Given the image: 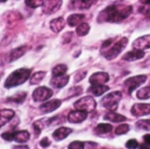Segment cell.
<instances>
[{
  "instance_id": "6da1fadb",
  "label": "cell",
  "mask_w": 150,
  "mask_h": 149,
  "mask_svg": "<svg viewBox=\"0 0 150 149\" xmlns=\"http://www.w3.org/2000/svg\"><path fill=\"white\" fill-rule=\"evenodd\" d=\"M133 7L122 3H116L107 6L98 16V23H120L130 16Z\"/></svg>"
},
{
  "instance_id": "7a4b0ae2",
  "label": "cell",
  "mask_w": 150,
  "mask_h": 149,
  "mask_svg": "<svg viewBox=\"0 0 150 149\" xmlns=\"http://www.w3.org/2000/svg\"><path fill=\"white\" fill-rule=\"evenodd\" d=\"M128 40L126 37L121 38L116 42H113V40L110 39L104 42L101 47V54L105 56V59L111 61L116 58L127 47Z\"/></svg>"
},
{
  "instance_id": "3957f363",
  "label": "cell",
  "mask_w": 150,
  "mask_h": 149,
  "mask_svg": "<svg viewBox=\"0 0 150 149\" xmlns=\"http://www.w3.org/2000/svg\"><path fill=\"white\" fill-rule=\"evenodd\" d=\"M31 76V69L22 68L13 71L5 80L4 87L6 89H11L12 87H17L24 83H25Z\"/></svg>"
},
{
  "instance_id": "277c9868",
  "label": "cell",
  "mask_w": 150,
  "mask_h": 149,
  "mask_svg": "<svg viewBox=\"0 0 150 149\" xmlns=\"http://www.w3.org/2000/svg\"><path fill=\"white\" fill-rule=\"evenodd\" d=\"M122 93L120 91H112L105 95L101 99V105L110 111H114L117 108L119 102L122 99Z\"/></svg>"
},
{
  "instance_id": "5b68a950",
  "label": "cell",
  "mask_w": 150,
  "mask_h": 149,
  "mask_svg": "<svg viewBox=\"0 0 150 149\" xmlns=\"http://www.w3.org/2000/svg\"><path fill=\"white\" fill-rule=\"evenodd\" d=\"M74 107L76 110H82V111H86V112H92L96 109L97 107V103L95 99L92 97L87 96L83 97L80 99H78L75 104Z\"/></svg>"
},
{
  "instance_id": "8992f818",
  "label": "cell",
  "mask_w": 150,
  "mask_h": 149,
  "mask_svg": "<svg viewBox=\"0 0 150 149\" xmlns=\"http://www.w3.org/2000/svg\"><path fill=\"white\" fill-rule=\"evenodd\" d=\"M147 81V76L145 75H140L135 76L127 78L125 81V86L128 90V93L131 94L134 90H135L137 88H139L141 85H142Z\"/></svg>"
},
{
  "instance_id": "52a82bcc",
  "label": "cell",
  "mask_w": 150,
  "mask_h": 149,
  "mask_svg": "<svg viewBox=\"0 0 150 149\" xmlns=\"http://www.w3.org/2000/svg\"><path fill=\"white\" fill-rule=\"evenodd\" d=\"M53 96V90L45 86L39 87L33 92V99L34 102H45Z\"/></svg>"
},
{
  "instance_id": "ba28073f",
  "label": "cell",
  "mask_w": 150,
  "mask_h": 149,
  "mask_svg": "<svg viewBox=\"0 0 150 149\" xmlns=\"http://www.w3.org/2000/svg\"><path fill=\"white\" fill-rule=\"evenodd\" d=\"M62 0H44L42 4V11L45 14L55 13L62 6Z\"/></svg>"
},
{
  "instance_id": "9c48e42d",
  "label": "cell",
  "mask_w": 150,
  "mask_h": 149,
  "mask_svg": "<svg viewBox=\"0 0 150 149\" xmlns=\"http://www.w3.org/2000/svg\"><path fill=\"white\" fill-rule=\"evenodd\" d=\"M88 117V112L82 110L72 111L68 115V121L72 124H79L83 122Z\"/></svg>"
},
{
  "instance_id": "30bf717a",
  "label": "cell",
  "mask_w": 150,
  "mask_h": 149,
  "mask_svg": "<svg viewBox=\"0 0 150 149\" xmlns=\"http://www.w3.org/2000/svg\"><path fill=\"white\" fill-rule=\"evenodd\" d=\"M97 2L98 0H71L69 7L71 10H86Z\"/></svg>"
},
{
  "instance_id": "8fae6325",
  "label": "cell",
  "mask_w": 150,
  "mask_h": 149,
  "mask_svg": "<svg viewBox=\"0 0 150 149\" xmlns=\"http://www.w3.org/2000/svg\"><path fill=\"white\" fill-rule=\"evenodd\" d=\"M131 113L135 117L150 114V104H135L131 108Z\"/></svg>"
},
{
  "instance_id": "7c38bea8",
  "label": "cell",
  "mask_w": 150,
  "mask_h": 149,
  "mask_svg": "<svg viewBox=\"0 0 150 149\" xmlns=\"http://www.w3.org/2000/svg\"><path fill=\"white\" fill-rule=\"evenodd\" d=\"M62 105V101L59 99H53L42 104L40 106V110L42 113H50L55 110H57Z\"/></svg>"
},
{
  "instance_id": "4fadbf2b",
  "label": "cell",
  "mask_w": 150,
  "mask_h": 149,
  "mask_svg": "<svg viewBox=\"0 0 150 149\" xmlns=\"http://www.w3.org/2000/svg\"><path fill=\"white\" fill-rule=\"evenodd\" d=\"M110 79V76L105 72H97L91 76L89 82L91 84H105Z\"/></svg>"
},
{
  "instance_id": "5bb4252c",
  "label": "cell",
  "mask_w": 150,
  "mask_h": 149,
  "mask_svg": "<svg viewBox=\"0 0 150 149\" xmlns=\"http://www.w3.org/2000/svg\"><path fill=\"white\" fill-rule=\"evenodd\" d=\"M133 47L134 49L145 50L150 48V34L139 37L133 42Z\"/></svg>"
},
{
  "instance_id": "9a60e30c",
  "label": "cell",
  "mask_w": 150,
  "mask_h": 149,
  "mask_svg": "<svg viewBox=\"0 0 150 149\" xmlns=\"http://www.w3.org/2000/svg\"><path fill=\"white\" fill-rule=\"evenodd\" d=\"M69 81V76L62 75V76H53V78L50 80V85L55 89H61L65 87Z\"/></svg>"
},
{
  "instance_id": "2e32d148",
  "label": "cell",
  "mask_w": 150,
  "mask_h": 149,
  "mask_svg": "<svg viewBox=\"0 0 150 149\" xmlns=\"http://www.w3.org/2000/svg\"><path fill=\"white\" fill-rule=\"evenodd\" d=\"M144 56H145V54H144L143 50L134 49L132 51H129V52L126 53L122 56V60L126 61H134L142 59Z\"/></svg>"
},
{
  "instance_id": "e0dca14e",
  "label": "cell",
  "mask_w": 150,
  "mask_h": 149,
  "mask_svg": "<svg viewBox=\"0 0 150 149\" xmlns=\"http://www.w3.org/2000/svg\"><path fill=\"white\" fill-rule=\"evenodd\" d=\"M15 116V112L12 110L3 109L0 110V129L4 126L7 123H9L13 117Z\"/></svg>"
},
{
  "instance_id": "ac0fdd59",
  "label": "cell",
  "mask_w": 150,
  "mask_h": 149,
  "mask_svg": "<svg viewBox=\"0 0 150 149\" xmlns=\"http://www.w3.org/2000/svg\"><path fill=\"white\" fill-rule=\"evenodd\" d=\"M27 49L28 48L26 46H21V47H18L12 49L9 54V62L15 61L18 59H19L20 57H22L25 54Z\"/></svg>"
},
{
  "instance_id": "d6986e66",
  "label": "cell",
  "mask_w": 150,
  "mask_h": 149,
  "mask_svg": "<svg viewBox=\"0 0 150 149\" xmlns=\"http://www.w3.org/2000/svg\"><path fill=\"white\" fill-rule=\"evenodd\" d=\"M72 133V129L69 127H60L53 133V138L56 141H61L66 139Z\"/></svg>"
},
{
  "instance_id": "ffe728a7",
  "label": "cell",
  "mask_w": 150,
  "mask_h": 149,
  "mask_svg": "<svg viewBox=\"0 0 150 149\" xmlns=\"http://www.w3.org/2000/svg\"><path fill=\"white\" fill-rule=\"evenodd\" d=\"M49 25H50V29L55 32V33H58L60 32L65 26V20L62 17H59V18H56L53 20L50 21L49 23Z\"/></svg>"
},
{
  "instance_id": "44dd1931",
  "label": "cell",
  "mask_w": 150,
  "mask_h": 149,
  "mask_svg": "<svg viewBox=\"0 0 150 149\" xmlns=\"http://www.w3.org/2000/svg\"><path fill=\"white\" fill-rule=\"evenodd\" d=\"M109 90V87L105 84H91L88 91L96 97H99Z\"/></svg>"
},
{
  "instance_id": "7402d4cb",
  "label": "cell",
  "mask_w": 150,
  "mask_h": 149,
  "mask_svg": "<svg viewBox=\"0 0 150 149\" xmlns=\"http://www.w3.org/2000/svg\"><path fill=\"white\" fill-rule=\"evenodd\" d=\"M104 119L105 120H108V121H111V122H113V123H120V122H123V121H126L127 120V118L121 114H119L117 112H114L113 111H111L110 112L106 113L105 116H104Z\"/></svg>"
},
{
  "instance_id": "603a6c76",
  "label": "cell",
  "mask_w": 150,
  "mask_h": 149,
  "mask_svg": "<svg viewBox=\"0 0 150 149\" xmlns=\"http://www.w3.org/2000/svg\"><path fill=\"white\" fill-rule=\"evenodd\" d=\"M30 139V133L27 131H18L13 133V141L18 143H25L27 142Z\"/></svg>"
},
{
  "instance_id": "cb8c5ba5",
  "label": "cell",
  "mask_w": 150,
  "mask_h": 149,
  "mask_svg": "<svg viewBox=\"0 0 150 149\" xmlns=\"http://www.w3.org/2000/svg\"><path fill=\"white\" fill-rule=\"evenodd\" d=\"M85 18V16L83 14H78V13H76V14H71L69 16L68 19H67V22L69 24V26H76V25H80L83 19Z\"/></svg>"
},
{
  "instance_id": "d4e9b609",
  "label": "cell",
  "mask_w": 150,
  "mask_h": 149,
  "mask_svg": "<svg viewBox=\"0 0 150 149\" xmlns=\"http://www.w3.org/2000/svg\"><path fill=\"white\" fill-rule=\"evenodd\" d=\"M112 126L110 124H99L94 128V133L97 135H104L112 130Z\"/></svg>"
},
{
  "instance_id": "484cf974",
  "label": "cell",
  "mask_w": 150,
  "mask_h": 149,
  "mask_svg": "<svg viewBox=\"0 0 150 149\" xmlns=\"http://www.w3.org/2000/svg\"><path fill=\"white\" fill-rule=\"evenodd\" d=\"M46 76V72L45 71H38L35 72L31 76L30 78V84L34 85V84H39Z\"/></svg>"
},
{
  "instance_id": "4316f807",
  "label": "cell",
  "mask_w": 150,
  "mask_h": 149,
  "mask_svg": "<svg viewBox=\"0 0 150 149\" xmlns=\"http://www.w3.org/2000/svg\"><path fill=\"white\" fill-rule=\"evenodd\" d=\"M26 97V92H18L12 97L7 98V101L10 103H16V104H22Z\"/></svg>"
},
{
  "instance_id": "83f0119b",
  "label": "cell",
  "mask_w": 150,
  "mask_h": 149,
  "mask_svg": "<svg viewBox=\"0 0 150 149\" xmlns=\"http://www.w3.org/2000/svg\"><path fill=\"white\" fill-rule=\"evenodd\" d=\"M90 25L87 24V23H81L80 25H77L76 29V34L78 36H85L89 33L90 32Z\"/></svg>"
},
{
  "instance_id": "f1b7e54d",
  "label": "cell",
  "mask_w": 150,
  "mask_h": 149,
  "mask_svg": "<svg viewBox=\"0 0 150 149\" xmlns=\"http://www.w3.org/2000/svg\"><path fill=\"white\" fill-rule=\"evenodd\" d=\"M68 70V67L65 64H58L55 67L53 68L52 69V74L53 76H62L65 75Z\"/></svg>"
},
{
  "instance_id": "f546056e",
  "label": "cell",
  "mask_w": 150,
  "mask_h": 149,
  "mask_svg": "<svg viewBox=\"0 0 150 149\" xmlns=\"http://www.w3.org/2000/svg\"><path fill=\"white\" fill-rule=\"evenodd\" d=\"M136 97L141 100H146L150 98V86L140 89L136 93Z\"/></svg>"
},
{
  "instance_id": "4dcf8cb0",
  "label": "cell",
  "mask_w": 150,
  "mask_h": 149,
  "mask_svg": "<svg viewBox=\"0 0 150 149\" xmlns=\"http://www.w3.org/2000/svg\"><path fill=\"white\" fill-rule=\"evenodd\" d=\"M135 126L139 130L150 131V119H142L136 122Z\"/></svg>"
},
{
  "instance_id": "1f68e13d",
  "label": "cell",
  "mask_w": 150,
  "mask_h": 149,
  "mask_svg": "<svg viewBox=\"0 0 150 149\" xmlns=\"http://www.w3.org/2000/svg\"><path fill=\"white\" fill-rule=\"evenodd\" d=\"M130 130V126L127 124H121L119 126L116 127L115 129V134L116 135H123L126 134L128 131Z\"/></svg>"
},
{
  "instance_id": "d6a6232c",
  "label": "cell",
  "mask_w": 150,
  "mask_h": 149,
  "mask_svg": "<svg viewBox=\"0 0 150 149\" xmlns=\"http://www.w3.org/2000/svg\"><path fill=\"white\" fill-rule=\"evenodd\" d=\"M25 4L28 7L35 9V8L42 6V4L44 3V0H25Z\"/></svg>"
},
{
  "instance_id": "836d02e7",
  "label": "cell",
  "mask_w": 150,
  "mask_h": 149,
  "mask_svg": "<svg viewBox=\"0 0 150 149\" xmlns=\"http://www.w3.org/2000/svg\"><path fill=\"white\" fill-rule=\"evenodd\" d=\"M85 144H86V142L77 141H73L72 143H70L68 148L69 149H83L86 148Z\"/></svg>"
},
{
  "instance_id": "e575fe53",
  "label": "cell",
  "mask_w": 150,
  "mask_h": 149,
  "mask_svg": "<svg viewBox=\"0 0 150 149\" xmlns=\"http://www.w3.org/2000/svg\"><path fill=\"white\" fill-rule=\"evenodd\" d=\"M86 74H87V71L86 70H80L78 71L76 76H75V83H78L80 82L81 80H83L85 76H86Z\"/></svg>"
},
{
  "instance_id": "d590c367",
  "label": "cell",
  "mask_w": 150,
  "mask_h": 149,
  "mask_svg": "<svg viewBox=\"0 0 150 149\" xmlns=\"http://www.w3.org/2000/svg\"><path fill=\"white\" fill-rule=\"evenodd\" d=\"M138 146H139L138 141H137L136 140H134V139L129 140V141L126 143V147H127V148H131V149L137 148H138Z\"/></svg>"
},
{
  "instance_id": "8d00e7d4",
  "label": "cell",
  "mask_w": 150,
  "mask_h": 149,
  "mask_svg": "<svg viewBox=\"0 0 150 149\" xmlns=\"http://www.w3.org/2000/svg\"><path fill=\"white\" fill-rule=\"evenodd\" d=\"M139 11L144 15H150V4H143V5L139 9Z\"/></svg>"
},
{
  "instance_id": "74e56055",
  "label": "cell",
  "mask_w": 150,
  "mask_h": 149,
  "mask_svg": "<svg viewBox=\"0 0 150 149\" xmlns=\"http://www.w3.org/2000/svg\"><path fill=\"white\" fill-rule=\"evenodd\" d=\"M13 133H14V132H7V133H2L1 137H2L4 141H13Z\"/></svg>"
},
{
  "instance_id": "f35d334b",
  "label": "cell",
  "mask_w": 150,
  "mask_h": 149,
  "mask_svg": "<svg viewBox=\"0 0 150 149\" xmlns=\"http://www.w3.org/2000/svg\"><path fill=\"white\" fill-rule=\"evenodd\" d=\"M50 144H51V141H50L48 140V138H47V137L43 138V139L40 141V147H42V148H47V147L50 146Z\"/></svg>"
},
{
  "instance_id": "ab89813d",
  "label": "cell",
  "mask_w": 150,
  "mask_h": 149,
  "mask_svg": "<svg viewBox=\"0 0 150 149\" xmlns=\"http://www.w3.org/2000/svg\"><path fill=\"white\" fill-rule=\"evenodd\" d=\"M143 140H144L145 143H146L148 146H149L150 147V134H146V135L143 137Z\"/></svg>"
},
{
  "instance_id": "60d3db41",
  "label": "cell",
  "mask_w": 150,
  "mask_h": 149,
  "mask_svg": "<svg viewBox=\"0 0 150 149\" xmlns=\"http://www.w3.org/2000/svg\"><path fill=\"white\" fill-rule=\"evenodd\" d=\"M13 148H28L27 146H14Z\"/></svg>"
},
{
  "instance_id": "b9f144b4",
  "label": "cell",
  "mask_w": 150,
  "mask_h": 149,
  "mask_svg": "<svg viewBox=\"0 0 150 149\" xmlns=\"http://www.w3.org/2000/svg\"><path fill=\"white\" fill-rule=\"evenodd\" d=\"M141 3L142 4H150V0H140Z\"/></svg>"
},
{
  "instance_id": "7bdbcfd3",
  "label": "cell",
  "mask_w": 150,
  "mask_h": 149,
  "mask_svg": "<svg viewBox=\"0 0 150 149\" xmlns=\"http://www.w3.org/2000/svg\"><path fill=\"white\" fill-rule=\"evenodd\" d=\"M7 0H0V3H4V2H6Z\"/></svg>"
},
{
  "instance_id": "ee69618b",
  "label": "cell",
  "mask_w": 150,
  "mask_h": 149,
  "mask_svg": "<svg viewBox=\"0 0 150 149\" xmlns=\"http://www.w3.org/2000/svg\"><path fill=\"white\" fill-rule=\"evenodd\" d=\"M0 78H1V76H0Z\"/></svg>"
}]
</instances>
